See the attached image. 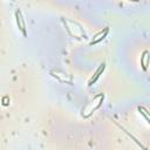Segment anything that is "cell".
Here are the masks:
<instances>
[{
    "label": "cell",
    "instance_id": "cell-1",
    "mask_svg": "<svg viewBox=\"0 0 150 150\" xmlns=\"http://www.w3.org/2000/svg\"><path fill=\"white\" fill-rule=\"evenodd\" d=\"M103 100H104V95H103V94H100V95L95 96L94 100H93L90 103H88V104L83 108V110H82V116H83V117L90 116L94 111H96V110L102 105Z\"/></svg>",
    "mask_w": 150,
    "mask_h": 150
},
{
    "label": "cell",
    "instance_id": "cell-2",
    "mask_svg": "<svg viewBox=\"0 0 150 150\" xmlns=\"http://www.w3.org/2000/svg\"><path fill=\"white\" fill-rule=\"evenodd\" d=\"M15 19H16V23H18V27L19 29L22 32V34L26 36L27 35V32H26V25H25V20L22 18V14H21V11L20 9H16L15 11Z\"/></svg>",
    "mask_w": 150,
    "mask_h": 150
},
{
    "label": "cell",
    "instance_id": "cell-3",
    "mask_svg": "<svg viewBox=\"0 0 150 150\" xmlns=\"http://www.w3.org/2000/svg\"><path fill=\"white\" fill-rule=\"evenodd\" d=\"M109 33V27H105L103 30H101V32H98L95 36H94V39H93V41L90 42V45H96V43H98L100 41H102L105 36H107V34Z\"/></svg>",
    "mask_w": 150,
    "mask_h": 150
},
{
    "label": "cell",
    "instance_id": "cell-4",
    "mask_svg": "<svg viewBox=\"0 0 150 150\" xmlns=\"http://www.w3.org/2000/svg\"><path fill=\"white\" fill-rule=\"evenodd\" d=\"M105 69V63L103 62V63H101V66L97 68V70H96V73L93 75V77L90 79V81H89V83H88V86H93L96 81H97V79L101 76V74L103 73V70Z\"/></svg>",
    "mask_w": 150,
    "mask_h": 150
},
{
    "label": "cell",
    "instance_id": "cell-5",
    "mask_svg": "<svg viewBox=\"0 0 150 150\" xmlns=\"http://www.w3.org/2000/svg\"><path fill=\"white\" fill-rule=\"evenodd\" d=\"M150 63V53L148 50H144L142 56H141V66L143 68V70H146L148 69V66Z\"/></svg>",
    "mask_w": 150,
    "mask_h": 150
},
{
    "label": "cell",
    "instance_id": "cell-6",
    "mask_svg": "<svg viewBox=\"0 0 150 150\" xmlns=\"http://www.w3.org/2000/svg\"><path fill=\"white\" fill-rule=\"evenodd\" d=\"M138 109V111L141 112V115H143L144 117H145V120H146V122L150 124V112L144 108V107H138L137 108Z\"/></svg>",
    "mask_w": 150,
    "mask_h": 150
}]
</instances>
